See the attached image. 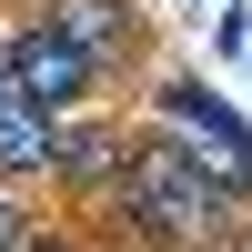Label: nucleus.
<instances>
[{"instance_id":"f257e3e1","label":"nucleus","mask_w":252,"mask_h":252,"mask_svg":"<svg viewBox=\"0 0 252 252\" xmlns=\"http://www.w3.org/2000/svg\"><path fill=\"white\" fill-rule=\"evenodd\" d=\"M232 212H242L232 182L202 161L182 121H131V161L101 192V222L121 232V252H222Z\"/></svg>"},{"instance_id":"f03ea898","label":"nucleus","mask_w":252,"mask_h":252,"mask_svg":"<svg viewBox=\"0 0 252 252\" xmlns=\"http://www.w3.org/2000/svg\"><path fill=\"white\" fill-rule=\"evenodd\" d=\"M0 51H10V91H31V101H51L61 121H71L81 101L101 91V71H91V51H81V40L61 31L51 10H31L20 31H0Z\"/></svg>"},{"instance_id":"7ed1b4c3","label":"nucleus","mask_w":252,"mask_h":252,"mask_svg":"<svg viewBox=\"0 0 252 252\" xmlns=\"http://www.w3.org/2000/svg\"><path fill=\"white\" fill-rule=\"evenodd\" d=\"M40 10H51L61 31L91 51V71H101V81H131V71H152V61H161L152 10H131V0H40Z\"/></svg>"},{"instance_id":"20e7f679","label":"nucleus","mask_w":252,"mask_h":252,"mask_svg":"<svg viewBox=\"0 0 252 252\" xmlns=\"http://www.w3.org/2000/svg\"><path fill=\"white\" fill-rule=\"evenodd\" d=\"M121 161H131V121H61V161H51V182L61 192H81V202H101L121 182Z\"/></svg>"},{"instance_id":"39448f33","label":"nucleus","mask_w":252,"mask_h":252,"mask_svg":"<svg viewBox=\"0 0 252 252\" xmlns=\"http://www.w3.org/2000/svg\"><path fill=\"white\" fill-rule=\"evenodd\" d=\"M51 161H61V111L10 91L0 101V182H51Z\"/></svg>"},{"instance_id":"423d86ee","label":"nucleus","mask_w":252,"mask_h":252,"mask_svg":"<svg viewBox=\"0 0 252 252\" xmlns=\"http://www.w3.org/2000/svg\"><path fill=\"white\" fill-rule=\"evenodd\" d=\"M20 232H31V212H20L10 192H0V252H20Z\"/></svg>"},{"instance_id":"0eeeda50","label":"nucleus","mask_w":252,"mask_h":252,"mask_svg":"<svg viewBox=\"0 0 252 252\" xmlns=\"http://www.w3.org/2000/svg\"><path fill=\"white\" fill-rule=\"evenodd\" d=\"M20 252H81L71 232H51V222H31V232H20Z\"/></svg>"},{"instance_id":"6e6552de","label":"nucleus","mask_w":252,"mask_h":252,"mask_svg":"<svg viewBox=\"0 0 252 252\" xmlns=\"http://www.w3.org/2000/svg\"><path fill=\"white\" fill-rule=\"evenodd\" d=\"M222 40H232V51L252 61V10H232V20H222Z\"/></svg>"},{"instance_id":"1a4fd4ad","label":"nucleus","mask_w":252,"mask_h":252,"mask_svg":"<svg viewBox=\"0 0 252 252\" xmlns=\"http://www.w3.org/2000/svg\"><path fill=\"white\" fill-rule=\"evenodd\" d=\"M0 101H10V51H0Z\"/></svg>"},{"instance_id":"9d476101","label":"nucleus","mask_w":252,"mask_h":252,"mask_svg":"<svg viewBox=\"0 0 252 252\" xmlns=\"http://www.w3.org/2000/svg\"><path fill=\"white\" fill-rule=\"evenodd\" d=\"M192 10H202V0H192Z\"/></svg>"}]
</instances>
